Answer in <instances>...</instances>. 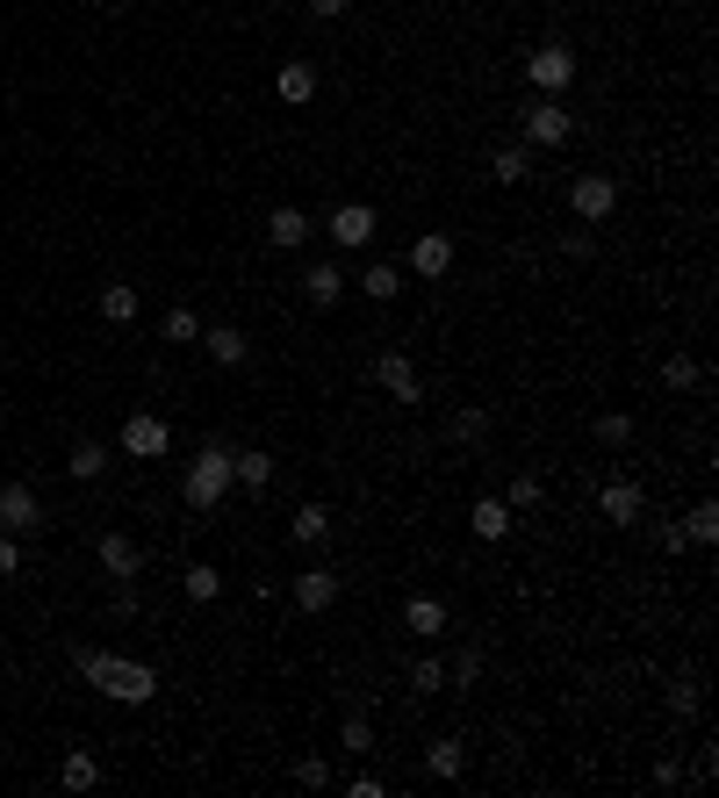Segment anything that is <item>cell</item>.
<instances>
[{
    "mask_svg": "<svg viewBox=\"0 0 719 798\" xmlns=\"http://www.w3.org/2000/svg\"><path fill=\"white\" fill-rule=\"evenodd\" d=\"M403 626H410L418 640H439V634H447V605H439V597H410V605H403Z\"/></svg>",
    "mask_w": 719,
    "mask_h": 798,
    "instance_id": "obj_18",
    "label": "cell"
},
{
    "mask_svg": "<svg viewBox=\"0 0 719 798\" xmlns=\"http://www.w3.org/2000/svg\"><path fill=\"white\" fill-rule=\"evenodd\" d=\"M58 785H66V791H94L101 785V762L87 756V748H72V756L58 762Z\"/></svg>",
    "mask_w": 719,
    "mask_h": 798,
    "instance_id": "obj_26",
    "label": "cell"
},
{
    "mask_svg": "<svg viewBox=\"0 0 719 798\" xmlns=\"http://www.w3.org/2000/svg\"><path fill=\"white\" fill-rule=\"evenodd\" d=\"M468 526H476V540H503V532H511V503H503V497H476Z\"/></svg>",
    "mask_w": 719,
    "mask_h": 798,
    "instance_id": "obj_21",
    "label": "cell"
},
{
    "mask_svg": "<svg viewBox=\"0 0 719 798\" xmlns=\"http://www.w3.org/2000/svg\"><path fill=\"white\" fill-rule=\"evenodd\" d=\"M569 209H576L583 223H605L611 209H619V180H611V173H583V180L569 188Z\"/></svg>",
    "mask_w": 719,
    "mask_h": 798,
    "instance_id": "obj_5",
    "label": "cell"
},
{
    "mask_svg": "<svg viewBox=\"0 0 719 798\" xmlns=\"http://www.w3.org/2000/svg\"><path fill=\"white\" fill-rule=\"evenodd\" d=\"M231 475L244 489H273V453L267 447H231Z\"/></svg>",
    "mask_w": 719,
    "mask_h": 798,
    "instance_id": "obj_16",
    "label": "cell"
},
{
    "mask_svg": "<svg viewBox=\"0 0 719 798\" xmlns=\"http://www.w3.org/2000/svg\"><path fill=\"white\" fill-rule=\"evenodd\" d=\"M296 605L302 611H331V605H339V576H331V569H302L296 576Z\"/></svg>",
    "mask_w": 719,
    "mask_h": 798,
    "instance_id": "obj_14",
    "label": "cell"
},
{
    "mask_svg": "<svg viewBox=\"0 0 719 798\" xmlns=\"http://www.w3.org/2000/svg\"><path fill=\"white\" fill-rule=\"evenodd\" d=\"M72 662H80V677L116 705H151L159 698V669L151 662H130V655H116V648H72Z\"/></svg>",
    "mask_w": 719,
    "mask_h": 798,
    "instance_id": "obj_1",
    "label": "cell"
},
{
    "mask_svg": "<svg viewBox=\"0 0 719 798\" xmlns=\"http://www.w3.org/2000/svg\"><path fill=\"white\" fill-rule=\"evenodd\" d=\"M698 381H706V367H698L691 352H669V360H662V389L683 396V389H698Z\"/></svg>",
    "mask_w": 719,
    "mask_h": 798,
    "instance_id": "obj_30",
    "label": "cell"
},
{
    "mask_svg": "<svg viewBox=\"0 0 719 798\" xmlns=\"http://www.w3.org/2000/svg\"><path fill=\"white\" fill-rule=\"evenodd\" d=\"M296 785L302 791H324L331 785V756H296Z\"/></svg>",
    "mask_w": 719,
    "mask_h": 798,
    "instance_id": "obj_34",
    "label": "cell"
},
{
    "mask_svg": "<svg viewBox=\"0 0 719 798\" xmlns=\"http://www.w3.org/2000/svg\"><path fill=\"white\" fill-rule=\"evenodd\" d=\"M14 569H22V547H14V540H8V532H0V582H8Z\"/></svg>",
    "mask_w": 719,
    "mask_h": 798,
    "instance_id": "obj_43",
    "label": "cell"
},
{
    "mask_svg": "<svg viewBox=\"0 0 719 798\" xmlns=\"http://www.w3.org/2000/svg\"><path fill=\"white\" fill-rule=\"evenodd\" d=\"M476 677H482V655H476V648H461V655H453V684L468 690V684H476Z\"/></svg>",
    "mask_w": 719,
    "mask_h": 798,
    "instance_id": "obj_40",
    "label": "cell"
},
{
    "mask_svg": "<svg viewBox=\"0 0 719 798\" xmlns=\"http://www.w3.org/2000/svg\"><path fill=\"white\" fill-rule=\"evenodd\" d=\"M561 259H590V230H561Z\"/></svg>",
    "mask_w": 719,
    "mask_h": 798,
    "instance_id": "obj_42",
    "label": "cell"
},
{
    "mask_svg": "<svg viewBox=\"0 0 719 798\" xmlns=\"http://www.w3.org/2000/svg\"><path fill=\"white\" fill-rule=\"evenodd\" d=\"M122 453L130 460H166L173 453V425H166L159 410H130V418H122Z\"/></svg>",
    "mask_w": 719,
    "mask_h": 798,
    "instance_id": "obj_3",
    "label": "cell"
},
{
    "mask_svg": "<svg viewBox=\"0 0 719 798\" xmlns=\"http://www.w3.org/2000/svg\"><path fill=\"white\" fill-rule=\"evenodd\" d=\"M439 684H447V662H432V655H425V662H410V690H418V698H432Z\"/></svg>",
    "mask_w": 719,
    "mask_h": 798,
    "instance_id": "obj_36",
    "label": "cell"
},
{
    "mask_svg": "<svg viewBox=\"0 0 719 798\" xmlns=\"http://www.w3.org/2000/svg\"><path fill=\"white\" fill-rule=\"evenodd\" d=\"M375 381H381V389H389V403H418V396H425V381H418V367H410L403 360V352H381V360H375Z\"/></svg>",
    "mask_w": 719,
    "mask_h": 798,
    "instance_id": "obj_9",
    "label": "cell"
},
{
    "mask_svg": "<svg viewBox=\"0 0 719 798\" xmlns=\"http://www.w3.org/2000/svg\"><path fill=\"white\" fill-rule=\"evenodd\" d=\"M489 173H497L503 188H511V180H526V173H532V151H526V144H503L497 159H489Z\"/></svg>",
    "mask_w": 719,
    "mask_h": 798,
    "instance_id": "obj_33",
    "label": "cell"
},
{
    "mask_svg": "<svg viewBox=\"0 0 719 798\" xmlns=\"http://www.w3.org/2000/svg\"><path fill=\"white\" fill-rule=\"evenodd\" d=\"M231 482H238V475H231V447L209 439V447L188 460V475H180V497H188L194 511H217V503L231 497Z\"/></svg>",
    "mask_w": 719,
    "mask_h": 798,
    "instance_id": "obj_2",
    "label": "cell"
},
{
    "mask_svg": "<svg viewBox=\"0 0 719 798\" xmlns=\"http://www.w3.org/2000/svg\"><path fill=\"white\" fill-rule=\"evenodd\" d=\"M159 339L166 346H194V339H202V317H194V310H166L159 317Z\"/></svg>",
    "mask_w": 719,
    "mask_h": 798,
    "instance_id": "obj_31",
    "label": "cell"
},
{
    "mask_svg": "<svg viewBox=\"0 0 719 798\" xmlns=\"http://www.w3.org/2000/svg\"><path fill=\"white\" fill-rule=\"evenodd\" d=\"M101 468H109V447H101V439H80V447L66 453V475H72V482H94Z\"/></svg>",
    "mask_w": 719,
    "mask_h": 798,
    "instance_id": "obj_27",
    "label": "cell"
},
{
    "mask_svg": "<svg viewBox=\"0 0 719 798\" xmlns=\"http://www.w3.org/2000/svg\"><path fill=\"white\" fill-rule=\"evenodd\" d=\"M425 770H432V777H461L468 770V741H461V734H439V741L425 748Z\"/></svg>",
    "mask_w": 719,
    "mask_h": 798,
    "instance_id": "obj_19",
    "label": "cell"
},
{
    "mask_svg": "<svg viewBox=\"0 0 719 798\" xmlns=\"http://www.w3.org/2000/svg\"><path fill=\"white\" fill-rule=\"evenodd\" d=\"M447 439H453V447H482V439H489V410H482V403L453 410V418H447Z\"/></svg>",
    "mask_w": 719,
    "mask_h": 798,
    "instance_id": "obj_25",
    "label": "cell"
},
{
    "mask_svg": "<svg viewBox=\"0 0 719 798\" xmlns=\"http://www.w3.org/2000/svg\"><path fill=\"white\" fill-rule=\"evenodd\" d=\"M503 503H511V511H526V503H540V475H511V497H503Z\"/></svg>",
    "mask_w": 719,
    "mask_h": 798,
    "instance_id": "obj_38",
    "label": "cell"
},
{
    "mask_svg": "<svg viewBox=\"0 0 719 798\" xmlns=\"http://www.w3.org/2000/svg\"><path fill=\"white\" fill-rule=\"evenodd\" d=\"M267 245H273V252L310 245V217H302V209H273V217H267Z\"/></svg>",
    "mask_w": 719,
    "mask_h": 798,
    "instance_id": "obj_15",
    "label": "cell"
},
{
    "mask_svg": "<svg viewBox=\"0 0 719 798\" xmlns=\"http://www.w3.org/2000/svg\"><path fill=\"white\" fill-rule=\"evenodd\" d=\"M598 511L611 518V526H633V518H640V482H605L598 489Z\"/></svg>",
    "mask_w": 719,
    "mask_h": 798,
    "instance_id": "obj_17",
    "label": "cell"
},
{
    "mask_svg": "<svg viewBox=\"0 0 719 798\" xmlns=\"http://www.w3.org/2000/svg\"><path fill=\"white\" fill-rule=\"evenodd\" d=\"M683 532H691V547H712V540H719V503L698 497L691 511H683Z\"/></svg>",
    "mask_w": 719,
    "mask_h": 798,
    "instance_id": "obj_28",
    "label": "cell"
},
{
    "mask_svg": "<svg viewBox=\"0 0 719 798\" xmlns=\"http://www.w3.org/2000/svg\"><path fill=\"white\" fill-rule=\"evenodd\" d=\"M94 555H101V569H109V582H137V569H144V547H137L130 532H101Z\"/></svg>",
    "mask_w": 719,
    "mask_h": 798,
    "instance_id": "obj_8",
    "label": "cell"
},
{
    "mask_svg": "<svg viewBox=\"0 0 719 798\" xmlns=\"http://www.w3.org/2000/svg\"><path fill=\"white\" fill-rule=\"evenodd\" d=\"M339 296H346V273H339V259H317V267L302 273V302H310V310H331Z\"/></svg>",
    "mask_w": 719,
    "mask_h": 798,
    "instance_id": "obj_12",
    "label": "cell"
},
{
    "mask_svg": "<svg viewBox=\"0 0 719 798\" xmlns=\"http://www.w3.org/2000/svg\"><path fill=\"white\" fill-rule=\"evenodd\" d=\"M360 296H367V302H396V296H403V267H389V259H375V267L360 273Z\"/></svg>",
    "mask_w": 719,
    "mask_h": 798,
    "instance_id": "obj_22",
    "label": "cell"
},
{
    "mask_svg": "<svg viewBox=\"0 0 719 798\" xmlns=\"http://www.w3.org/2000/svg\"><path fill=\"white\" fill-rule=\"evenodd\" d=\"M317 22H339V14H353V0H310Z\"/></svg>",
    "mask_w": 719,
    "mask_h": 798,
    "instance_id": "obj_44",
    "label": "cell"
},
{
    "mask_svg": "<svg viewBox=\"0 0 719 798\" xmlns=\"http://www.w3.org/2000/svg\"><path fill=\"white\" fill-rule=\"evenodd\" d=\"M331 245H346V252H360V245H375V209H367V202H346V209H331Z\"/></svg>",
    "mask_w": 719,
    "mask_h": 798,
    "instance_id": "obj_10",
    "label": "cell"
},
{
    "mask_svg": "<svg viewBox=\"0 0 719 798\" xmlns=\"http://www.w3.org/2000/svg\"><path fill=\"white\" fill-rule=\"evenodd\" d=\"M339 748H346V756H367V748H375V727H367V712H353V719L339 727Z\"/></svg>",
    "mask_w": 719,
    "mask_h": 798,
    "instance_id": "obj_35",
    "label": "cell"
},
{
    "mask_svg": "<svg viewBox=\"0 0 719 798\" xmlns=\"http://www.w3.org/2000/svg\"><path fill=\"white\" fill-rule=\"evenodd\" d=\"M569 130H576V116L561 109V94H547V101L526 109V144H569Z\"/></svg>",
    "mask_w": 719,
    "mask_h": 798,
    "instance_id": "obj_7",
    "label": "cell"
},
{
    "mask_svg": "<svg viewBox=\"0 0 719 798\" xmlns=\"http://www.w3.org/2000/svg\"><path fill=\"white\" fill-rule=\"evenodd\" d=\"M447 267H453V238H447V230H425V238L410 245V273H425V281H447Z\"/></svg>",
    "mask_w": 719,
    "mask_h": 798,
    "instance_id": "obj_11",
    "label": "cell"
},
{
    "mask_svg": "<svg viewBox=\"0 0 719 798\" xmlns=\"http://www.w3.org/2000/svg\"><path fill=\"white\" fill-rule=\"evenodd\" d=\"M598 439H605V447H626V439H633V418H626V410H605V418H598Z\"/></svg>",
    "mask_w": 719,
    "mask_h": 798,
    "instance_id": "obj_37",
    "label": "cell"
},
{
    "mask_svg": "<svg viewBox=\"0 0 719 798\" xmlns=\"http://www.w3.org/2000/svg\"><path fill=\"white\" fill-rule=\"evenodd\" d=\"M669 712L698 719V712H706V684H698V677H669Z\"/></svg>",
    "mask_w": 719,
    "mask_h": 798,
    "instance_id": "obj_29",
    "label": "cell"
},
{
    "mask_svg": "<svg viewBox=\"0 0 719 798\" xmlns=\"http://www.w3.org/2000/svg\"><path fill=\"white\" fill-rule=\"evenodd\" d=\"M101 317H109V325H130V317H137V288L130 281H109V288H101Z\"/></svg>",
    "mask_w": 719,
    "mask_h": 798,
    "instance_id": "obj_32",
    "label": "cell"
},
{
    "mask_svg": "<svg viewBox=\"0 0 719 798\" xmlns=\"http://www.w3.org/2000/svg\"><path fill=\"white\" fill-rule=\"evenodd\" d=\"M180 590H188L194 605H217V597H223V576H217V561H188V569H180Z\"/></svg>",
    "mask_w": 719,
    "mask_h": 798,
    "instance_id": "obj_24",
    "label": "cell"
},
{
    "mask_svg": "<svg viewBox=\"0 0 719 798\" xmlns=\"http://www.w3.org/2000/svg\"><path fill=\"white\" fill-rule=\"evenodd\" d=\"M526 72H532V87H540V94H569V80H576V51H569V43H540V51L526 58Z\"/></svg>",
    "mask_w": 719,
    "mask_h": 798,
    "instance_id": "obj_4",
    "label": "cell"
},
{
    "mask_svg": "<svg viewBox=\"0 0 719 798\" xmlns=\"http://www.w3.org/2000/svg\"><path fill=\"white\" fill-rule=\"evenodd\" d=\"M0 532H43V497L29 482L0 489Z\"/></svg>",
    "mask_w": 719,
    "mask_h": 798,
    "instance_id": "obj_6",
    "label": "cell"
},
{
    "mask_svg": "<svg viewBox=\"0 0 719 798\" xmlns=\"http://www.w3.org/2000/svg\"><path fill=\"white\" fill-rule=\"evenodd\" d=\"M331 526H339V518H331V503H302V511H296V526H288V532H296L302 547H324V540H331Z\"/></svg>",
    "mask_w": 719,
    "mask_h": 798,
    "instance_id": "obj_23",
    "label": "cell"
},
{
    "mask_svg": "<svg viewBox=\"0 0 719 798\" xmlns=\"http://www.w3.org/2000/svg\"><path fill=\"white\" fill-rule=\"evenodd\" d=\"M273 94H281L288 109H302V101L317 94V66H310V58H288V66L273 72Z\"/></svg>",
    "mask_w": 719,
    "mask_h": 798,
    "instance_id": "obj_13",
    "label": "cell"
},
{
    "mask_svg": "<svg viewBox=\"0 0 719 798\" xmlns=\"http://www.w3.org/2000/svg\"><path fill=\"white\" fill-rule=\"evenodd\" d=\"M346 791H353V798H381V791H389V777H375V770H360V777H353V785H346Z\"/></svg>",
    "mask_w": 719,
    "mask_h": 798,
    "instance_id": "obj_41",
    "label": "cell"
},
{
    "mask_svg": "<svg viewBox=\"0 0 719 798\" xmlns=\"http://www.w3.org/2000/svg\"><path fill=\"white\" fill-rule=\"evenodd\" d=\"M202 346H209V360H217V367H238L244 352H252V339H244L238 325H209V331H202Z\"/></svg>",
    "mask_w": 719,
    "mask_h": 798,
    "instance_id": "obj_20",
    "label": "cell"
},
{
    "mask_svg": "<svg viewBox=\"0 0 719 798\" xmlns=\"http://www.w3.org/2000/svg\"><path fill=\"white\" fill-rule=\"evenodd\" d=\"M655 547H662V555H683V547H691V532H683V518H669V526H655Z\"/></svg>",
    "mask_w": 719,
    "mask_h": 798,
    "instance_id": "obj_39",
    "label": "cell"
}]
</instances>
